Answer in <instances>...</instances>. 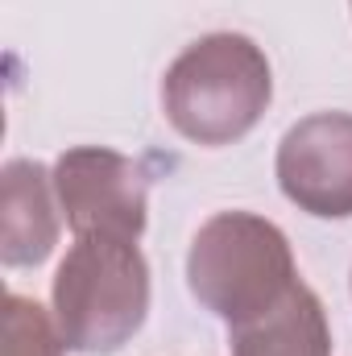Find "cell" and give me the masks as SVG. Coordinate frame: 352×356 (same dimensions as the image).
Masks as SVG:
<instances>
[{
  "label": "cell",
  "mask_w": 352,
  "mask_h": 356,
  "mask_svg": "<svg viewBox=\"0 0 352 356\" xmlns=\"http://www.w3.org/2000/svg\"><path fill=\"white\" fill-rule=\"evenodd\" d=\"M54 323L71 353L125 348L150 311V266L137 241L75 236L54 273Z\"/></svg>",
  "instance_id": "2"
},
{
  "label": "cell",
  "mask_w": 352,
  "mask_h": 356,
  "mask_svg": "<svg viewBox=\"0 0 352 356\" xmlns=\"http://www.w3.org/2000/svg\"><path fill=\"white\" fill-rule=\"evenodd\" d=\"M58 323L25 294H4V356H63Z\"/></svg>",
  "instance_id": "8"
},
{
  "label": "cell",
  "mask_w": 352,
  "mask_h": 356,
  "mask_svg": "<svg viewBox=\"0 0 352 356\" xmlns=\"http://www.w3.org/2000/svg\"><path fill=\"white\" fill-rule=\"evenodd\" d=\"M54 195L75 236H125L145 232L150 186L145 170L104 145H75L54 162Z\"/></svg>",
  "instance_id": "4"
},
{
  "label": "cell",
  "mask_w": 352,
  "mask_h": 356,
  "mask_svg": "<svg viewBox=\"0 0 352 356\" xmlns=\"http://www.w3.org/2000/svg\"><path fill=\"white\" fill-rule=\"evenodd\" d=\"M232 356H332V327L319 294L294 282L269 311L228 327Z\"/></svg>",
  "instance_id": "7"
},
{
  "label": "cell",
  "mask_w": 352,
  "mask_h": 356,
  "mask_svg": "<svg viewBox=\"0 0 352 356\" xmlns=\"http://www.w3.org/2000/svg\"><path fill=\"white\" fill-rule=\"evenodd\" d=\"M278 186L282 195L319 220L352 216V116L315 112L298 120L278 145Z\"/></svg>",
  "instance_id": "5"
},
{
  "label": "cell",
  "mask_w": 352,
  "mask_h": 356,
  "mask_svg": "<svg viewBox=\"0 0 352 356\" xmlns=\"http://www.w3.org/2000/svg\"><path fill=\"white\" fill-rule=\"evenodd\" d=\"M273 71L245 33H207L191 42L162 79L166 120L195 145H232L265 116Z\"/></svg>",
  "instance_id": "1"
},
{
  "label": "cell",
  "mask_w": 352,
  "mask_h": 356,
  "mask_svg": "<svg viewBox=\"0 0 352 356\" xmlns=\"http://www.w3.org/2000/svg\"><path fill=\"white\" fill-rule=\"evenodd\" d=\"M298 282L286 232L253 211L211 216L186 253V286L228 327L269 311Z\"/></svg>",
  "instance_id": "3"
},
{
  "label": "cell",
  "mask_w": 352,
  "mask_h": 356,
  "mask_svg": "<svg viewBox=\"0 0 352 356\" xmlns=\"http://www.w3.org/2000/svg\"><path fill=\"white\" fill-rule=\"evenodd\" d=\"M54 175L33 158H13L0 175V261L13 269L42 266L58 245V211L50 199Z\"/></svg>",
  "instance_id": "6"
}]
</instances>
